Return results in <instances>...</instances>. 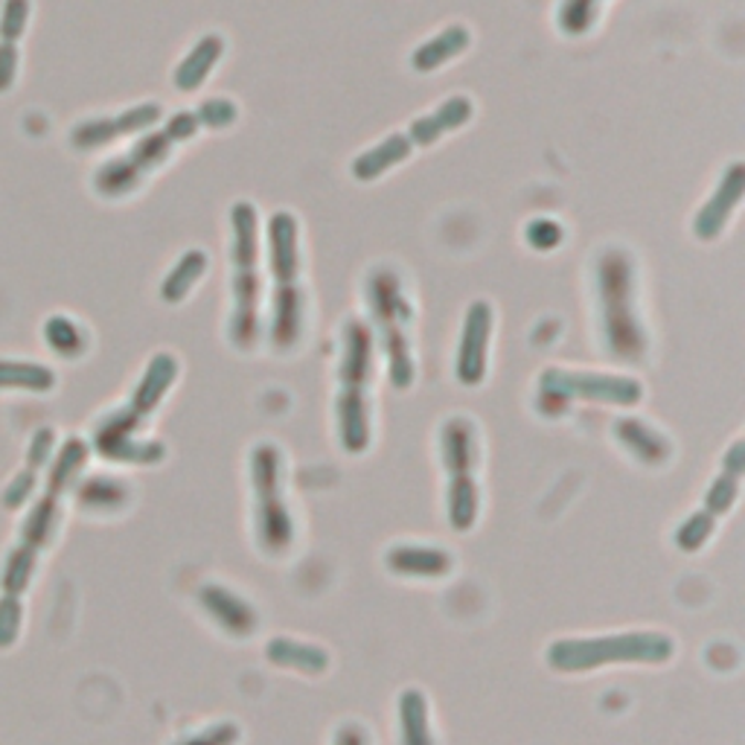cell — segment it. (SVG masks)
<instances>
[{
  "label": "cell",
  "mask_w": 745,
  "mask_h": 745,
  "mask_svg": "<svg viewBox=\"0 0 745 745\" xmlns=\"http://www.w3.org/2000/svg\"><path fill=\"white\" fill-rule=\"evenodd\" d=\"M268 245H272V268L277 277V341H291L297 336V312L304 304L297 277H300V233L297 219L286 210L274 213L268 222Z\"/></svg>",
  "instance_id": "obj_4"
},
{
  "label": "cell",
  "mask_w": 745,
  "mask_h": 745,
  "mask_svg": "<svg viewBox=\"0 0 745 745\" xmlns=\"http://www.w3.org/2000/svg\"><path fill=\"white\" fill-rule=\"evenodd\" d=\"M158 120H161V105L158 103L137 105V108L120 114V117H99V120L82 123L79 129L73 131V146H79V149H94V146L111 143L114 137L146 129V126H152V123Z\"/></svg>",
  "instance_id": "obj_6"
},
{
  "label": "cell",
  "mask_w": 745,
  "mask_h": 745,
  "mask_svg": "<svg viewBox=\"0 0 745 745\" xmlns=\"http://www.w3.org/2000/svg\"><path fill=\"white\" fill-rule=\"evenodd\" d=\"M489 329H492V309L487 304H475L466 318L464 353H460V379L464 382H481L483 376V347H487Z\"/></svg>",
  "instance_id": "obj_8"
},
{
  "label": "cell",
  "mask_w": 745,
  "mask_h": 745,
  "mask_svg": "<svg viewBox=\"0 0 745 745\" xmlns=\"http://www.w3.org/2000/svg\"><path fill=\"white\" fill-rule=\"evenodd\" d=\"M469 47V33H466L464 26H449L446 33L434 35L432 41H425L423 47L414 53V67L419 73H432L434 67L446 65L449 58H455L457 53H464Z\"/></svg>",
  "instance_id": "obj_10"
},
{
  "label": "cell",
  "mask_w": 745,
  "mask_h": 745,
  "mask_svg": "<svg viewBox=\"0 0 745 745\" xmlns=\"http://www.w3.org/2000/svg\"><path fill=\"white\" fill-rule=\"evenodd\" d=\"M600 7L603 0H565L556 21L568 35H585L600 15Z\"/></svg>",
  "instance_id": "obj_12"
},
{
  "label": "cell",
  "mask_w": 745,
  "mask_h": 745,
  "mask_svg": "<svg viewBox=\"0 0 745 745\" xmlns=\"http://www.w3.org/2000/svg\"><path fill=\"white\" fill-rule=\"evenodd\" d=\"M207 268V257L201 254V251H187L184 257L178 259V265L172 268V274L163 283V297H167L169 304H178L181 297L190 295L199 277Z\"/></svg>",
  "instance_id": "obj_11"
},
{
  "label": "cell",
  "mask_w": 745,
  "mask_h": 745,
  "mask_svg": "<svg viewBox=\"0 0 745 745\" xmlns=\"http://www.w3.org/2000/svg\"><path fill=\"white\" fill-rule=\"evenodd\" d=\"M236 114H240V108L231 99H210V103H201L195 111H178L167 123V129L143 137L129 155H123V158L99 169L97 178H94L97 193L108 195V199H120V195L131 193L149 172L169 161L175 146L193 140L201 129H225V126L236 123Z\"/></svg>",
  "instance_id": "obj_1"
},
{
  "label": "cell",
  "mask_w": 745,
  "mask_h": 745,
  "mask_svg": "<svg viewBox=\"0 0 745 745\" xmlns=\"http://www.w3.org/2000/svg\"><path fill=\"white\" fill-rule=\"evenodd\" d=\"M222 53H225V41L219 39V35H204V39L187 53L184 62L175 67V88L178 91L201 88L204 79L213 73V67L219 65Z\"/></svg>",
  "instance_id": "obj_9"
},
{
  "label": "cell",
  "mask_w": 745,
  "mask_h": 745,
  "mask_svg": "<svg viewBox=\"0 0 745 745\" xmlns=\"http://www.w3.org/2000/svg\"><path fill=\"white\" fill-rule=\"evenodd\" d=\"M30 18V0H7L0 15V44H18Z\"/></svg>",
  "instance_id": "obj_13"
},
{
  "label": "cell",
  "mask_w": 745,
  "mask_h": 745,
  "mask_svg": "<svg viewBox=\"0 0 745 745\" xmlns=\"http://www.w3.org/2000/svg\"><path fill=\"white\" fill-rule=\"evenodd\" d=\"M739 199H743V163H731V169L713 190L711 201L699 210L696 222H693L699 240H716L728 225V219L734 216Z\"/></svg>",
  "instance_id": "obj_7"
},
{
  "label": "cell",
  "mask_w": 745,
  "mask_h": 745,
  "mask_svg": "<svg viewBox=\"0 0 745 745\" xmlns=\"http://www.w3.org/2000/svg\"><path fill=\"white\" fill-rule=\"evenodd\" d=\"M231 268H233V297H236V315H233V329L240 341H248L254 332V318H257L259 300V219L257 210L248 201H240L231 207Z\"/></svg>",
  "instance_id": "obj_3"
},
{
  "label": "cell",
  "mask_w": 745,
  "mask_h": 745,
  "mask_svg": "<svg viewBox=\"0 0 745 745\" xmlns=\"http://www.w3.org/2000/svg\"><path fill=\"white\" fill-rule=\"evenodd\" d=\"M475 105L469 97H451L443 105H437L428 117L417 120L405 135H391L379 146L359 155L353 163V175L359 181H376L379 175H385L387 169L402 163L417 146L437 143L446 131H455L460 126L472 120Z\"/></svg>",
  "instance_id": "obj_2"
},
{
  "label": "cell",
  "mask_w": 745,
  "mask_h": 745,
  "mask_svg": "<svg viewBox=\"0 0 745 745\" xmlns=\"http://www.w3.org/2000/svg\"><path fill=\"white\" fill-rule=\"evenodd\" d=\"M18 44H0V94L15 85Z\"/></svg>",
  "instance_id": "obj_14"
},
{
  "label": "cell",
  "mask_w": 745,
  "mask_h": 745,
  "mask_svg": "<svg viewBox=\"0 0 745 745\" xmlns=\"http://www.w3.org/2000/svg\"><path fill=\"white\" fill-rule=\"evenodd\" d=\"M370 309H376L379 321L387 323V350L393 361V385H408L411 382V359H408V341H405V327L411 321V306L405 289H402L400 274L393 268H376L368 280Z\"/></svg>",
  "instance_id": "obj_5"
}]
</instances>
